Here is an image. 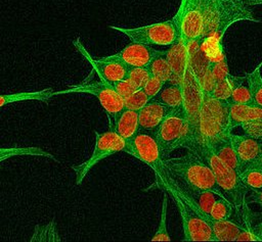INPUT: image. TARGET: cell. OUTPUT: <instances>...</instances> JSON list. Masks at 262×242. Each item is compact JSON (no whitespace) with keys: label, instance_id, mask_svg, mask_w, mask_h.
<instances>
[{"label":"cell","instance_id":"cell-1","mask_svg":"<svg viewBox=\"0 0 262 242\" xmlns=\"http://www.w3.org/2000/svg\"><path fill=\"white\" fill-rule=\"evenodd\" d=\"M260 22L250 6L242 0H205L204 29L201 40L221 41L226 31L238 21ZM200 40V41H201Z\"/></svg>","mask_w":262,"mask_h":242},{"label":"cell","instance_id":"cell-2","mask_svg":"<svg viewBox=\"0 0 262 242\" xmlns=\"http://www.w3.org/2000/svg\"><path fill=\"white\" fill-rule=\"evenodd\" d=\"M165 161L172 176L184 189L188 191L210 190L218 197L226 198L217 185L211 167L201 155L187 150L185 154L168 157Z\"/></svg>","mask_w":262,"mask_h":242},{"label":"cell","instance_id":"cell-3","mask_svg":"<svg viewBox=\"0 0 262 242\" xmlns=\"http://www.w3.org/2000/svg\"><path fill=\"white\" fill-rule=\"evenodd\" d=\"M182 110L187 127L186 150L202 154L204 143L200 129V115L203 102V83L188 60L182 79ZM202 156V155H201Z\"/></svg>","mask_w":262,"mask_h":242},{"label":"cell","instance_id":"cell-4","mask_svg":"<svg viewBox=\"0 0 262 242\" xmlns=\"http://www.w3.org/2000/svg\"><path fill=\"white\" fill-rule=\"evenodd\" d=\"M124 152L139 159L154 171L156 182L161 190L168 193L174 186L175 178L166 164L154 133L139 130L131 140L127 141Z\"/></svg>","mask_w":262,"mask_h":242},{"label":"cell","instance_id":"cell-5","mask_svg":"<svg viewBox=\"0 0 262 242\" xmlns=\"http://www.w3.org/2000/svg\"><path fill=\"white\" fill-rule=\"evenodd\" d=\"M201 155L211 167L220 190L232 203L234 211L241 215V221H243L245 212L249 209L247 206V195L250 190L242 182L239 175L219 159L211 148L204 146Z\"/></svg>","mask_w":262,"mask_h":242},{"label":"cell","instance_id":"cell-6","mask_svg":"<svg viewBox=\"0 0 262 242\" xmlns=\"http://www.w3.org/2000/svg\"><path fill=\"white\" fill-rule=\"evenodd\" d=\"M71 93H87L95 96L105 110L110 124H113L118 118L120 112L125 108L123 98L116 92L113 85L102 79L94 80L92 76H88L85 80L75 86L54 91L53 95Z\"/></svg>","mask_w":262,"mask_h":242},{"label":"cell","instance_id":"cell-7","mask_svg":"<svg viewBox=\"0 0 262 242\" xmlns=\"http://www.w3.org/2000/svg\"><path fill=\"white\" fill-rule=\"evenodd\" d=\"M163 157H170L178 148H185L187 142V127L182 107L173 108L168 116L154 132Z\"/></svg>","mask_w":262,"mask_h":242},{"label":"cell","instance_id":"cell-8","mask_svg":"<svg viewBox=\"0 0 262 242\" xmlns=\"http://www.w3.org/2000/svg\"><path fill=\"white\" fill-rule=\"evenodd\" d=\"M111 29L124 34L131 42L150 46H171L179 39L178 29L173 18L131 29L117 26H111Z\"/></svg>","mask_w":262,"mask_h":242},{"label":"cell","instance_id":"cell-9","mask_svg":"<svg viewBox=\"0 0 262 242\" xmlns=\"http://www.w3.org/2000/svg\"><path fill=\"white\" fill-rule=\"evenodd\" d=\"M205 0H180L173 17L181 39L186 45L200 41L204 29Z\"/></svg>","mask_w":262,"mask_h":242},{"label":"cell","instance_id":"cell-10","mask_svg":"<svg viewBox=\"0 0 262 242\" xmlns=\"http://www.w3.org/2000/svg\"><path fill=\"white\" fill-rule=\"evenodd\" d=\"M175 202V205L179 211L184 241H215V235L212 227L200 216L192 207H190L185 200L180 196L176 189V179L174 186L168 192Z\"/></svg>","mask_w":262,"mask_h":242},{"label":"cell","instance_id":"cell-11","mask_svg":"<svg viewBox=\"0 0 262 242\" xmlns=\"http://www.w3.org/2000/svg\"><path fill=\"white\" fill-rule=\"evenodd\" d=\"M127 141L119 136L113 128L103 133L95 132V146L91 156L79 165L72 166L76 174V184L80 185L88 172L100 160L121 151H125Z\"/></svg>","mask_w":262,"mask_h":242},{"label":"cell","instance_id":"cell-12","mask_svg":"<svg viewBox=\"0 0 262 242\" xmlns=\"http://www.w3.org/2000/svg\"><path fill=\"white\" fill-rule=\"evenodd\" d=\"M176 189L180 196L185 200V202L193 208V210L202 216L213 229L214 235H215V241H235L238 234L244 230V224H239L238 222L230 221V220H224L219 221L214 217H212L209 213L204 212L200 209L195 201L192 199V197L178 184L176 180Z\"/></svg>","mask_w":262,"mask_h":242},{"label":"cell","instance_id":"cell-13","mask_svg":"<svg viewBox=\"0 0 262 242\" xmlns=\"http://www.w3.org/2000/svg\"><path fill=\"white\" fill-rule=\"evenodd\" d=\"M166 52L164 50H157L150 45L131 42L118 53L108 55L107 57L121 61L129 67H136L147 66L155 57L166 55Z\"/></svg>","mask_w":262,"mask_h":242},{"label":"cell","instance_id":"cell-14","mask_svg":"<svg viewBox=\"0 0 262 242\" xmlns=\"http://www.w3.org/2000/svg\"><path fill=\"white\" fill-rule=\"evenodd\" d=\"M200 129L204 146L213 147L221 140L229 137L231 131L214 115L205 102H202L200 115Z\"/></svg>","mask_w":262,"mask_h":242},{"label":"cell","instance_id":"cell-15","mask_svg":"<svg viewBox=\"0 0 262 242\" xmlns=\"http://www.w3.org/2000/svg\"><path fill=\"white\" fill-rule=\"evenodd\" d=\"M230 140L239 162L241 172L244 167L260 160V140H256L245 134L236 135L232 132L230 133Z\"/></svg>","mask_w":262,"mask_h":242},{"label":"cell","instance_id":"cell-16","mask_svg":"<svg viewBox=\"0 0 262 242\" xmlns=\"http://www.w3.org/2000/svg\"><path fill=\"white\" fill-rule=\"evenodd\" d=\"M172 109L173 108L160 101L150 99L141 109L138 110L140 130L154 133Z\"/></svg>","mask_w":262,"mask_h":242},{"label":"cell","instance_id":"cell-17","mask_svg":"<svg viewBox=\"0 0 262 242\" xmlns=\"http://www.w3.org/2000/svg\"><path fill=\"white\" fill-rule=\"evenodd\" d=\"M171 46L170 50L166 52V58L172 68V77L167 83L181 86L184 70L190 56L188 50L189 45H186L181 39H178Z\"/></svg>","mask_w":262,"mask_h":242},{"label":"cell","instance_id":"cell-18","mask_svg":"<svg viewBox=\"0 0 262 242\" xmlns=\"http://www.w3.org/2000/svg\"><path fill=\"white\" fill-rule=\"evenodd\" d=\"M262 118V106L254 102L252 103H228V119L229 129L232 130L239 127L241 124Z\"/></svg>","mask_w":262,"mask_h":242},{"label":"cell","instance_id":"cell-19","mask_svg":"<svg viewBox=\"0 0 262 242\" xmlns=\"http://www.w3.org/2000/svg\"><path fill=\"white\" fill-rule=\"evenodd\" d=\"M110 128H113L126 141L131 140L140 130L138 111L124 108L118 118L113 124H110Z\"/></svg>","mask_w":262,"mask_h":242},{"label":"cell","instance_id":"cell-20","mask_svg":"<svg viewBox=\"0 0 262 242\" xmlns=\"http://www.w3.org/2000/svg\"><path fill=\"white\" fill-rule=\"evenodd\" d=\"M246 81V77L233 76L230 74H226L223 78L216 80L211 86L210 90H206L212 97L221 100H227L232 94L233 90L241 84ZM204 88V87H203ZM205 90V89H204Z\"/></svg>","mask_w":262,"mask_h":242},{"label":"cell","instance_id":"cell-21","mask_svg":"<svg viewBox=\"0 0 262 242\" xmlns=\"http://www.w3.org/2000/svg\"><path fill=\"white\" fill-rule=\"evenodd\" d=\"M54 90L52 88H46L39 91H28V92H17L14 94H0V107L13 103V102H20V101H30V100H37L42 101L48 104L50 98L53 95Z\"/></svg>","mask_w":262,"mask_h":242},{"label":"cell","instance_id":"cell-22","mask_svg":"<svg viewBox=\"0 0 262 242\" xmlns=\"http://www.w3.org/2000/svg\"><path fill=\"white\" fill-rule=\"evenodd\" d=\"M212 149V151L216 154V156L221 159L223 162L228 164L230 167H232L238 175L241 174V166L236 156V153L233 149V146L231 144L230 135L229 137L221 140L217 144H215L213 147H209Z\"/></svg>","mask_w":262,"mask_h":242},{"label":"cell","instance_id":"cell-23","mask_svg":"<svg viewBox=\"0 0 262 242\" xmlns=\"http://www.w3.org/2000/svg\"><path fill=\"white\" fill-rule=\"evenodd\" d=\"M239 178L245 186L252 192L262 190V163L260 160L244 167L239 174Z\"/></svg>","mask_w":262,"mask_h":242},{"label":"cell","instance_id":"cell-24","mask_svg":"<svg viewBox=\"0 0 262 242\" xmlns=\"http://www.w3.org/2000/svg\"><path fill=\"white\" fill-rule=\"evenodd\" d=\"M152 99L160 101L171 108L182 107V87L178 84H165Z\"/></svg>","mask_w":262,"mask_h":242},{"label":"cell","instance_id":"cell-25","mask_svg":"<svg viewBox=\"0 0 262 242\" xmlns=\"http://www.w3.org/2000/svg\"><path fill=\"white\" fill-rule=\"evenodd\" d=\"M44 156L49 157L55 161H58L51 153L43 150L40 147H20V146H13V147H0V162L14 156Z\"/></svg>","mask_w":262,"mask_h":242},{"label":"cell","instance_id":"cell-26","mask_svg":"<svg viewBox=\"0 0 262 242\" xmlns=\"http://www.w3.org/2000/svg\"><path fill=\"white\" fill-rule=\"evenodd\" d=\"M262 61L251 71L246 74V83L254 103L262 106Z\"/></svg>","mask_w":262,"mask_h":242},{"label":"cell","instance_id":"cell-27","mask_svg":"<svg viewBox=\"0 0 262 242\" xmlns=\"http://www.w3.org/2000/svg\"><path fill=\"white\" fill-rule=\"evenodd\" d=\"M147 68L152 77L162 80L164 83L169 82L172 77V68L166 58V55H159L155 57L147 65Z\"/></svg>","mask_w":262,"mask_h":242},{"label":"cell","instance_id":"cell-28","mask_svg":"<svg viewBox=\"0 0 262 242\" xmlns=\"http://www.w3.org/2000/svg\"><path fill=\"white\" fill-rule=\"evenodd\" d=\"M184 190L192 197V199L195 201V203L198 204L201 210H203L206 213H210L211 208L217 199V195L214 192L210 190H200V191H188L186 189Z\"/></svg>","mask_w":262,"mask_h":242},{"label":"cell","instance_id":"cell-29","mask_svg":"<svg viewBox=\"0 0 262 242\" xmlns=\"http://www.w3.org/2000/svg\"><path fill=\"white\" fill-rule=\"evenodd\" d=\"M167 209H168V193L164 191L160 224L157 232L151 237L150 241H171V237L167 229Z\"/></svg>","mask_w":262,"mask_h":242},{"label":"cell","instance_id":"cell-30","mask_svg":"<svg viewBox=\"0 0 262 242\" xmlns=\"http://www.w3.org/2000/svg\"><path fill=\"white\" fill-rule=\"evenodd\" d=\"M233 211H234V207L232 203L228 199L220 197L216 199L209 214L216 220L224 221V220H229Z\"/></svg>","mask_w":262,"mask_h":242},{"label":"cell","instance_id":"cell-31","mask_svg":"<svg viewBox=\"0 0 262 242\" xmlns=\"http://www.w3.org/2000/svg\"><path fill=\"white\" fill-rule=\"evenodd\" d=\"M244 230L238 234L235 241H262V221L254 226L247 219L243 221Z\"/></svg>","mask_w":262,"mask_h":242},{"label":"cell","instance_id":"cell-32","mask_svg":"<svg viewBox=\"0 0 262 242\" xmlns=\"http://www.w3.org/2000/svg\"><path fill=\"white\" fill-rule=\"evenodd\" d=\"M150 72L147 66L129 67L127 79L130 80L137 89H142L147 80L150 78Z\"/></svg>","mask_w":262,"mask_h":242},{"label":"cell","instance_id":"cell-33","mask_svg":"<svg viewBox=\"0 0 262 242\" xmlns=\"http://www.w3.org/2000/svg\"><path fill=\"white\" fill-rule=\"evenodd\" d=\"M123 100H124L125 108L138 111L150 100V98L144 93L142 89H138L134 93H132L130 96L124 98Z\"/></svg>","mask_w":262,"mask_h":242},{"label":"cell","instance_id":"cell-34","mask_svg":"<svg viewBox=\"0 0 262 242\" xmlns=\"http://www.w3.org/2000/svg\"><path fill=\"white\" fill-rule=\"evenodd\" d=\"M245 135H248L256 140H262V118L251 119L239 125Z\"/></svg>","mask_w":262,"mask_h":242},{"label":"cell","instance_id":"cell-35","mask_svg":"<svg viewBox=\"0 0 262 242\" xmlns=\"http://www.w3.org/2000/svg\"><path fill=\"white\" fill-rule=\"evenodd\" d=\"M228 103H252V97L249 91L248 86H245L244 83L238 85L227 99Z\"/></svg>","mask_w":262,"mask_h":242},{"label":"cell","instance_id":"cell-36","mask_svg":"<svg viewBox=\"0 0 262 242\" xmlns=\"http://www.w3.org/2000/svg\"><path fill=\"white\" fill-rule=\"evenodd\" d=\"M116 92L124 99L128 96H130L132 93H134L136 90H138L135 85L128 79H124L118 82H115L112 84Z\"/></svg>","mask_w":262,"mask_h":242},{"label":"cell","instance_id":"cell-37","mask_svg":"<svg viewBox=\"0 0 262 242\" xmlns=\"http://www.w3.org/2000/svg\"><path fill=\"white\" fill-rule=\"evenodd\" d=\"M165 84L166 83H164L162 80L150 76V78L147 80L145 85L142 87V90L150 99H152L161 91V89Z\"/></svg>","mask_w":262,"mask_h":242},{"label":"cell","instance_id":"cell-38","mask_svg":"<svg viewBox=\"0 0 262 242\" xmlns=\"http://www.w3.org/2000/svg\"><path fill=\"white\" fill-rule=\"evenodd\" d=\"M251 197L252 198H251L250 202L257 203L262 208V190L258 191V192H253V195Z\"/></svg>","mask_w":262,"mask_h":242},{"label":"cell","instance_id":"cell-39","mask_svg":"<svg viewBox=\"0 0 262 242\" xmlns=\"http://www.w3.org/2000/svg\"><path fill=\"white\" fill-rule=\"evenodd\" d=\"M247 4L248 6H253V5H260L262 4V0H242Z\"/></svg>","mask_w":262,"mask_h":242},{"label":"cell","instance_id":"cell-40","mask_svg":"<svg viewBox=\"0 0 262 242\" xmlns=\"http://www.w3.org/2000/svg\"><path fill=\"white\" fill-rule=\"evenodd\" d=\"M260 162L262 163V140H261V151H260Z\"/></svg>","mask_w":262,"mask_h":242}]
</instances>
